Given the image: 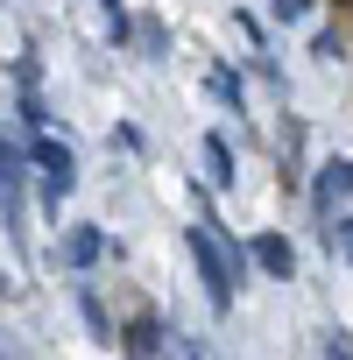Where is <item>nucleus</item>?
Masks as SVG:
<instances>
[{"mask_svg": "<svg viewBox=\"0 0 353 360\" xmlns=\"http://www.w3.org/2000/svg\"><path fill=\"white\" fill-rule=\"evenodd\" d=\"M325 240H332V255H346V262H353V219H332V233H325Z\"/></svg>", "mask_w": 353, "mask_h": 360, "instance_id": "obj_14", "label": "nucleus"}, {"mask_svg": "<svg viewBox=\"0 0 353 360\" xmlns=\"http://www.w3.org/2000/svg\"><path fill=\"white\" fill-rule=\"evenodd\" d=\"M127 360H162V346H169V325L155 318V311H134L127 325H120V339H113Z\"/></svg>", "mask_w": 353, "mask_h": 360, "instance_id": "obj_4", "label": "nucleus"}, {"mask_svg": "<svg viewBox=\"0 0 353 360\" xmlns=\"http://www.w3.org/2000/svg\"><path fill=\"white\" fill-rule=\"evenodd\" d=\"M22 184H29V169H22L15 141H0V219H8L15 240H29V233H22Z\"/></svg>", "mask_w": 353, "mask_h": 360, "instance_id": "obj_5", "label": "nucleus"}, {"mask_svg": "<svg viewBox=\"0 0 353 360\" xmlns=\"http://www.w3.org/2000/svg\"><path fill=\"white\" fill-rule=\"evenodd\" d=\"M311 50H318V57H346V36H339V29H318Z\"/></svg>", "mask_w": 353, "mask_h": 360, "instance_id": "obj_13", "label": "nucleus"}, {"mask_svg": "<svg viewBox=\"0 0 353 360\" xmlns=\"http://www.w3.org/2000/svg\"><path fill=\"white\" fill-rule=\"evenodd\" d=\"M269 15H276L283 29H297V22H311V0H269Z\"/></svg>", "mask_w": 353, "mask_h": 360, "instance_id": "obj_12", "label": "nucleus"}, {"mask_svg": "<svg viewBox=\"0 0 353 360\" xmlns=\"http://www.w3.org/2000/svg\"><path fill=\"white\" fill-rule=\"evenodd\" d=\"M325 360H353V339H346V332H332V339H325Z\"/></svg>", "mask_w": 353, "mask_h": 360, "instance_id": "obj_15", "label": "nucleus"}, {"mask_svg": "<svg viewBox=\"0 0 353 360\" xmlns=\"http://www.w3.org/2000/svg\"><path fill=\"white\" fill-rule=\"evenodd\" d=\"M184 240H191V262H198L205 304H212V311H233V297H240V283H248V248H240V240H226V233H219V219H198Z\"/></svg>", "mask_w": 353, "mask_h": 360, "instance_id": "obj_1", "label": "nucleus"}, {"mask_svg": "<svg viewBox=\"0 0 353 360\" xmlns=\"http://www.w3.org/2000/svg\"><path fill=\"white\" fill-rule=\"evenodd\" d=\"M0 297H15V283H8V276H0Z\"/></svg>", "mask_w": 353, "mask_h": 360, "instance_id": "obj_17", "label": "nucleus"}, {"mask_svg": "<svg viewBox=\"0 0 353 360\" xmlns=\"http://www.w3.org/2000/svg\"><path fill=\"white\" fill-rule=\"evenodd\" d=\"M346 198H353V155H325V162H318V176H311V212L332 226Z\"/></svg>", "mask_w": 353, "mask_h": 360, "instance_id": "obj_3", "label": "nucleus"}, {"mask_svg": "<svg viewBox=\"0 0 353 360\" xmlns=\"http://www.w3.org/2000/svg\"><path fill=\"white\" fill-rule=\"evenodd\" d=\"M29 162H36V191H43V212L57 219V212H64V198L78 191V155H71V141H57V134L43 127V134H29Z\"/></svg>", "mask_w": 353, "mask_h": 360, "instance_id": "obj_2", "label": "nucleus"}, {"mask_svg": "<svg viewBox=\"0 0 353 360\" xmlns=\"http://www.w3.org/2000/svg\"><path fill=\"white\" fill-rule=\"evenodd\" d=\"M248 262H255L262 276H276V283L297 276V248H290L283 233H255V240H248Z\"/></svg>", "mask_w": 353, "mask_h": 360, "instance_id": "obj_7", "label": "nucleus"}, {"mask_svg": "<svg viewBox=\"0 0 353 360\" xmlns=\"http://www.w3.org/2000/svg\"><path fill=\"white\" fill-rule=\"evenodd\" d=\"M78 311H85L92 339H120V332H113V318H106V304H99V290H78Z\"/></svg>", "mask_w": 353, "mask_h": 360, "instance_id": "obj_10", "label": "nucleus"}, {"mask_svg": "<svg viewBox=\"0 0 353 360\" xmlns=\"http://www.w3.org/2000/svg\"><path fill=\"white\" fill-rule=\"evenodd\" d=\"M233 169H240V162H233L226 134H205V184H212V191H233Z\"/></svg>", "mask_w": 353, "mask_h": 360, "instance_id": "obj_8", "label": "nucleus"}, {"mask_svg": "<svg viewBox=\"0 0 353 360\" xmlns=\"http://www.w3.org/2000/svg\"><path fill=\"white\" fill-rule=\"evenodd\" d=\"M176 360H205V353H198V339H184V346H176Z\"/></svg>", "mask_w": 353, "mask_h": 360, "instance_id": "obj_16", "label": "nucleus"}, {"mask_svg": "<svg viewBox=\"0 0 353 360\" xmlns=\"http://www.w3.org/2000/svg\"><path fill=\"white\" fill-rule=\"evenodd\" d=\"M57 262H64L71 276H92V269L106 262V226H71L64 248H57Z\"/></svg>", "mask_w": 353, "mask_h": 360, "instance_id": "obj_6", "label": "nucleus"}, {"mask_svg": "<svg viewBox=\"0 0 353 360\" xmlns=\"http://www.w3.org/2000/svg\"><path fill=\"white\" fill-rule=\"evenodd\" d=\"M205 92H212V99H226V106H233V113H240V106H248V78H240V71H233V64H219V71H205Z\"/></svg>", "mask_w": 353, "mask_h": 360, "instance_id": "obj_9", "label": "nucleus"}, {"mask_svg": "<svg viewBox=\"0 0 353 360\" xmlns=\"http://www.w3.org/2000/svg\"><path fill=\"white\" fill-rule=\"evenodd\" d=\"M22 120H29V134H43V127H50V106L36 99V85H22Z\"/></svg>", "mask_w": 353, "mask_h": 360, "instance_id": "obj_11", "label": "nucleus"}]
</instances>
